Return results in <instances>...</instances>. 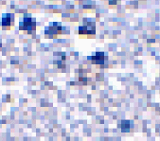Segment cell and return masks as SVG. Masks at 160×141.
Returning a JSON list of instances; mask_svg holds the SVG:
<instances>
[{
  "mask_svg": "<svg viewBox=\"0 0 160 141\" xmlns=\"http://www.w3.org/2000/svg\"><path fill=\"white\" fill-rule=\"evenodd\" d=\"M19 29L27 31L28 34H31L36 29L35 19L30 16H25L23 21L19 23Z\"/></svg>",
  "mask_w": 160,
  "mask_h": 141,
  "instance_id": "6da1fadb",
  "label": "cell"
},
{
  "mask_svg": "<svg viewBox=\"0 0 160 141\" xmlns=\"http://www.w3.org/2000/svg\"><path fill=\"white\" fill-rule=\"evenodd\" d=\"M96 33V23L83 19V25L79 28V34L81 35H94Z\"/></svg>",
  "mask_w": 160,
  "mask_h": 141,
  "instance_id": "7a4b0ae2",
  "label": "cell"
},
{
  "mask_svg": "<svg viewBox=\"0 0 160 141\" xmlns=\"http://www.w3.org/2000/svg\"><path fill=\"white\" fill-rule=\"evenodd\" d=\"M62 27L59 23H51L45 30V34L48 37H56L57 35L62 34Z\"/></svg>",
  "mask_w": 160,
  "mask_h": 141,
  "instance_id": "3957f363",
  "label": "cell"
},
{
  "mask_svg": "<svg viewBox=\"0 0 160 141\" xmlns=\"http://www.w3.org/2000/svg\"><path fill=\"white\" fill-rule=\"evenodd\" d=\"M88 60H90L93 64L102 65V64H104V63H107L108 56L104 52H97L95 55L88 57Z\"/></svg>",
  "mask_w": 160,
  "mask_h": 141,
  "instance_id": "277c9868",
  "label": "cell"
},
{
  "mask_svg": "<svg viewBox=\"0 0 160 141\" xmlns=\"http://www.w3.org/2000/svg\"><path fill=\"white\" fill-rule=\"evenodd\" d=\"M14 21V15L12 14V13H6V14H3V17H2V27L4 28H10L12 23Z\"/></svg>",
  "mask_w": 160,
  "mask_h": 141,
  "instance_id": "5b68a950",
  "label": "cell"
},
{
  "mask_svg": "<svg viewBox=\"0 0 160 141\" xmlns=\"http://www.w3.org/2000/svg\"><path fill=\"white\" fill-rule=\"evenodd\" d=\"M120 129L122 133H128L131 131V121L130 120H121Z\"/></svg>",
  "mask_w": 160,
  "mask_h": 141,
  "instance_id": "8992f818",
  "label": "cell"
}]
</instances>
